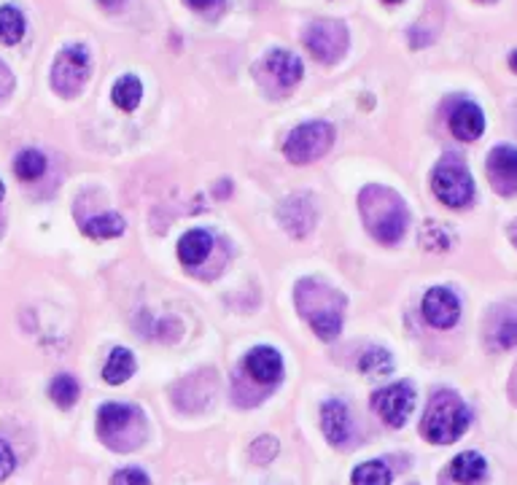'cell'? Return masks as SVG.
<instances>
[{"label":"cell","mask_w":517,"mask_h":485,"mask_svg":"<svg viewBox=\"0 0 517 485\" xmlns=\"http://www.w3.org/2000/svg\"><path fill=\"white\" fill-rule=\"evenodd\" d=\"M359 211H362V219H364V224H367V230L375 240H380L386 246H394L404 238L410 213H407L404 200L394 189H388V187L362 189Z\"/></svg>","instance_id":"cell-1"},{"label":"cell","mask_w":517,"mask_h":485,"mask_svg":"<svg viewBox=\"0 0 517 485\" xmlns=\"http://www.w3.org/2000/svg\"><path fill=\"white\" fill-rule=\"evenodd\" d=\"M294 302L321 340H334L339 335L345 297L337 288H331L321 280L304 278L294 288Z\"/></svg>","instance_id":"cell-2"},{"label":"cell","mask_w":517,"mask_h":485,"mask_svg":"<svg viewBox=\"0 0 517 485\" xmlns=\"http://www.w3.org/2000/svg\"><path fill=\"white\" fill-rule=\"evenodd\" d=\"M471 423V413L463 405L461 397H455L453 391H439L426 410L423 418V437L434 445H450L458 437H463V431Z\"/></svg>","instance_id":"cell-3"},{"label":"cell","mask_w":517,"mask_h":485,"mask_svg":"<svg viewBox=\"0 0 517 485\" xmlns=\"http://www.w3.org/2000/svg\"><path fill=\"white\" fill-rule=\"evenodd\" d=\"M431 189L447 208H466L474 197V181L458 156H445L434 168Z\"/></svg>","instance_id":"cell-4"},{"label":"cell","mask_w":517,"mask_h":485,"mask_svg":"<svg viewBox=\"0 0 517 485\" xmlns=\"http://www.w3.org/2000/svg\"><path fill=\"white\" fill-rule=\"evenodd\" d=\"M334 143V127L326 121H307L291 130L283 143V154L294 165H307V162L321 159Z\"/></svg>","instance_id":"cell-5"},{"label":"cell","mask_w":517,"mask_h":485,"mask_svg":"<svg viewBox=\"0 0 517 485\" xmlns=\"http://www.w3.org/2000/svg\"><path fill=\"white\" fill-rule=\"evenodd\" d=\"M304 46L318 63L334 65L348 49V28L334 20H318L304 30Z\"/></svg>","instance_id":"cell-6"},{"label":"cell","mask_w":517,"mask_h":485,"mask_svg":"<svg viewBox=\"0 0 517 485\" xmlns=\"http://www.w3.org/2000/svg\"><path fill=\"white\" fill-rule=\"evenodd\" d=\"M89 76V57L84 46H68L57 54L52 68V87L63 97H73Z\"/></svg>","instance_id":"cell-7"},{"label":"cell","mask_w":517,"mask_h":485,"mask_svg":"<svg viewBox=\"0 0 517 485\" xmlns=\"http://www.w3.org/2000/svg\"><path fill=\"white\" fill-rule=\"evenodd\" d=\"M372 407L388 426L399 429V426L407 423L410 413L415 410V389L407 380L394 383V386H388V389H383L372 397Z\"/></svg>","instance_id":"cell-8"},{"label":"cell","mask_w":517,"mask_h":485,"mask_svg":"<svg viewBox=\"0 0 517 485\" xmlns=\"http://www.w3.org/2000/svg\"><path fill=\"white\" fill-rule=\"evenodd\" d=\"M488 179L496 195L514 197L517 195V148L496 146L488 156Z\"/></svg>","instance_id":"cell-9"},{"label":"cell","mask_w":517,"mask_h":485,"mask_svg":"<svg viewBox=\"0 0 517 485\" xmlns=\"http://www.w3.org/2000/svg\"><path fill=\"white\" fill-rule=\"evenodd\" d=\"M423 315H426V321L431 323V327L450 330L461 318V302L450 288L437 286L423 297Z\"/></svg>","instance_id":"cell-10"},{"label":"cell","mask_w":517,"mask_h":485,"mask_svg":"<svg viewBox=\"0 0 517 485\" xmlns=\"http://www.w3.org/2000/svg\"><path fill=\"white\" fill-rule=\"evenodd\" d=\"M280 222H283V230L294 238H304L310 235V230L315 227V205H313V197L307 195H294V197H286L280 211H278Z\"/></svg>","instance_id":"cell-11"},{"label":"cell","mask_w":517,"mask_h":485,"mask_svg":"<svg viewBox=\"0 0 517 485\" xmlns=\"http://www.w3.org/2000/svg\"><path fill=\"white\" fill-rule=\"evenodd\" d=\"M140 415H143V413L135 410V407H129V405H119V402L103 405L100 413H97V431H100L103 442L113 447L116 437L124 434L135 421H140Z\"/></svg>","instance_id":"cell-12"},{"label":"cell","mask_w":517,"mask_h":485,"mask_svg":"<svg viewBox=\"0 0 517 485\" xmlns=\"http://www.w3.org/2000/svg\"><path fill=\"white\" fill-rule=\"evenodd\" d=\"M246 372L256 380V383H264V386H272L283 378V359L275 348H254L246 362H243Z\"/></svg>","instance_id":"cell-13"},{"label":"cell","mask_w":517,"mask_h":485,"mask_svg":"<svg viewBox=\"0 0 517 485\" xmlns=\"http://www.w3.org/2000/svg\"><path fill=\"white\" fill-rule=\"evenodd\" d=\"M321 426H323V434L331 445H345L354 434V421H351V413L345 407V402L339 399H329L321 410Z\"/></svg>","instance_id":"cell-14"},{"label":"cell","mask_w":517,"mask_h":485,"mask_svg":"<svg viewBox=\"0 0 517 485\" xmlns=\"http://www.w3.org/2000/svg\"><path fill=\"white\" fill-rule=\"evenodd\" d=\"M264 65H267V71H270V76L283 87V89H288V87H294L299 79H302V60L296 57V54H291V52H286V49H275V52H270L267 54V60H264Z\"/></svg>","instance_id":"cell-15"},{"label":"cell","mask_w":517,"mask_h":485,"mask_svg":"<svg viewBox=\"0 0 517 485\" xmlns=\"http://www.w3.org/2000/svg\"><path fill=\"white\" fill-rule=\"evenodd\" d=\"M450 130L458 140H477L485 130V116L479 111V105L461 103L450 116Z\"/></svg>","instance_id":"cell-16"},{"label":"cell","mask_w":517,"mask_h":485,"mask_svg":"<svg viewBox=\"0 0 517 485\" xmlns=\"http://www.w3.org/2000/svg\"><path fill=\"white\" fill-rule=\"evenodd\" d=\"M485 472H488V464H485V458H482L479 453H474V450L458 453V456L453 458V464H450V474H453V480L461 482V485H474V482H479V480L485 477Z\"/></svg>","instance_id":"cell-17"},{"label":"cell","mask_w":517,"mask_h":485,"mask_svg":"<svg viewBox=\"0 0 517 485\" xmlns=\"http://www.w3.org/2000/svg\"><path fill=\"white\" fill-rule=\"evenodd\" d=\"M211 246H213V240H211L208 232L192 230V232H187V235L181 238V243H179V259H181L187 267H197V264L211 254Z\"/></svg>","instance_id":"cell-18"},{"label":"cell","mask_w":517,"mask_h":485,"mask_svg":"<svg viewBox=\"0 0 517 485\" xmlns=\"http://www.w3.org/2000/svg\"><path fill=\"white\" fill-rule=\"evenodd\" d=\"M135 372V356L127 351V348H116L108 362H105V370H103V378L111 383V386H119L124 380H129Z\"/></svg>","instance_id":"cell-19"},{"label":"cell","mask_w":517,"mask_h":485,"mask_svg":"<svg viewBox=\"0 0 517 485\" xmlns=\"http://www.w3.org/2000/svg\"><path fill=\"white\" fill-rule=\"evenodd\" d=\"M25 36V17L17 6H0V44L14 46Z\"/></svg>","instance_id":"cell-20"},{"label":"cell","mask_w":517,"mask_h":485,"mask_svg":"<svg viewBox=\"0 0 517 485\" xmlns=\"http://www.w3.org/2000/svg\"><path fill=\"white\" fill-rule=\"evenodd\" d=\"M14 173L22 179V181H36L46 173V156L36 148H28L22 151L17 159H14Z\"/></svg>","instance_id":"cell-21"},{"label":"cell","mask_w":517,"mask_h":485,"mask_svg":"<svg viewBox=\"0 0 517 485\" xmlns=\"http://www.w3.org/2000/svg\"><path fill=\"white\" fill-rule=\"evenodd\" d=\"M140 97H143V87H140V81H138L135 76H124V79H119V81L113 84V103H116L121 111L132 113V111L138 108Z\"/></svg>","instance_id":"cell-22"},{"label":"cell","mask_w":517,"mask_h":485,"mask_svg":"<svg viewBox=\"0 0 517 485\" xmlns=\"http://www.w3.org/2000/svg\"><path fill=\"white\" fill-rule=\"evenodd\" d=\"M84 232L89 238H97V240H111V238H119L124 232V219L119 213H105V216H97V219L87 222Z\"/></svg>","instance_id":"cell-23"},{"label":"cell","mask_w":517,"mask_h":485,"mask_svg":"<svg viewBox=\"0 0 517 485\" xmlns=\"http://www.w3.org/2000/svg\"><path fill=\"white\" fill-rule=\"evenodd\" d=\"M49 397H52V402L60 405L63 410L73 407L76 399H79V383H76V378H71V375H57V378L49 383Z\"/></svg>","instance_id":"cell-24"},{"label":"cell","mask_w":517,"mask_h":485,"mask_svg":"<svg viewBox=\"0 0 517 485\" xmlns=\"http://www.w3.org/2000/svg\"><path fill=\"white\" fill-rule=\"evenodd\" d=\"M354 485H391V469L383 461H367L354 472Z\"/></svg>","instance_id":"cell-25"},{"label":"cell","mask_w":517,"mask_h":485,"mask_svg":"<svg viewBox=\"0 0 517 485\" xmlns=\"http://www.w3.org/2000/svg\"><path fill=\"white\" fill-rule=\"evenodd\" d=\"M394 370V359L386 348H370L362 359V372L367 375H388Z\"/></svg>","instance_id":"cell-26"},{"label":"cell","mask_w":517,"mask_h":485,"mask_svg":"<svg viewBox=\"0 0 517 485\" xmlns=\"http://www.w3.org/2000/svg\"><path fill=\"white\" fill-rule=\"evenodd\" d=\"M275 456H278V439H275V437H259V439L251 445V458H254L256 464H270Z\"/></svg>","instance_id":"cell-27"},{"label":"cell","mask_w":517,"mask_h":485,"mask_svg":"<svg viewBox=\"0 0 517 485\" xmlns=\"http://www.w3.org/2000/svg\"><path fill=\"white\" fill-rule=\"evenodd\" d=\"M496 346L498 348H517V318H506L496 330Z\"/></svg>","instance_id":"cell-28"},{"label":"cell","mask_w":517,"mask_h":485,"mask_svg":"<svg viewBox=\"0 0 517 485\" xmlns=\"http://www.w3.org/2000/svg\"><path fill=\"white\" fill-rule=\"evenodd\" d=\"M111 485H151L148 482V474L135 469V466H127V469H119L113 477H111Z\"/></svg>","instance_id":"cell-29"},{"label":"cell","mask_w":517,"mask_h":485,"mask_svg":"<svg viewBox=\"0 0 517 485\" xmlns=\"http://www.w3.org/2000/svg\"><path fill=\"white\" fill-rule=\"evenodd\" d=\"M17 466V458H14V450L9 447L6 439H0V480H6Z\"/></svg>","instance_id":"cell-30"},{"label":"cell","mask_w":517,"mask_h":485,"mask_svg":"<svg viewBox=\"0 0 517 485\" xmlns=\"http://www.w3.org/2000/svg\"><path fill=\"white\" fill-rule=\"evenodd\" d=\"M426 230H429V232H434V243H429L426 248H434V251H445V248H450V243H453V240H450V235H447V232H445L437 222L426 224Z\"/></svg>","instance_id":"cell-31"},{"label":"cell","mask_w":517,"mask_h":485,"mask_svg":"<svg viewBox=\"0 0 517 485\" xmlns=\"http://www.w3.org/2000/svg\"><path fill=\"white\" fill-rule=\"evenodd\" d=\"M12 87V76H9V71H6V65L0 63V95H6V89Z\"/></svg>","instance_id":"cell-32"},{"label":"cell","mask_w":517,"mask_h":485,"mask_svg":"<svg viewBox=\"0 0 517 485\" xmlns=\"http://www.w3.org/2000/svg\"><path fill=\"white\" fill-rule=\"evenodd\" d=\"M97 4H100L103 9H108V12H113V9H119V6H124V0H97Z\"/></svg>","instance_id":"cell-33"},{"label":"cell","mask_w":517,"mask_h":485,"mask_svg":"<svg viewBox=\"0 0 517 485\" xmlns=\"http://www.w3.org/2000/svg\"><path fill=\"white\" fill-rule=\"evenodd\" d=\"M187 4H189L192 9H208V6L216 4V0H187Z\"/></svg>","instance_id":"cell-34"},{"label":"cell","mask_w":517,"mask_h":485,"mask_svg":"<svg viewBox=\"0 0 517 485\" xmlns=\"http://www.w3.org/2000/svg\"><path fill=\"white\" fill-rule=\"evenodd\" d=\"M509 68H512V71L517 73V49H514V52L509 54Z\"/></svg>","instance_id":"cell-35"},{"label":"cell","mask_w":517,"mask_h":485,"mask_svg":"<svg viewBox=\"0 0 517 485\" xmlns=\"http://www.w3.org/2000/svg\"><path fill=\"white\" fill-rule=\"evenodd\" d=\"M509 238H512V243L517 246V222H514V224L509 227Z\"/></svg>","instance_id":"cell-36"},{"label":"cell","mask_w":517,"mask_h":485,"mask_svg":"<svg viewBox=\"0 0 517 485\" xmlns=\"http://www.w3.org/2000/svg\"><path fill=\"white\" fill-rule=\"evenodd\" d=\"M4 195H6V187H4V181H0V200H4Z\"/></svg>","instance_id":"cell-37"},{"label":"cell","mask_w":517,"mask_h":485,"mask_svg":"<svg viewBox=\"0 0 517 485\" xmlns=\"http://www.w3.org/2000/svg\"><path fill=\"white\" fill-rule=\"evenodd\" d=\"M386 4H399V0H386Z\"/></svg>","instance_id":"cell-38"}]
</instances>
